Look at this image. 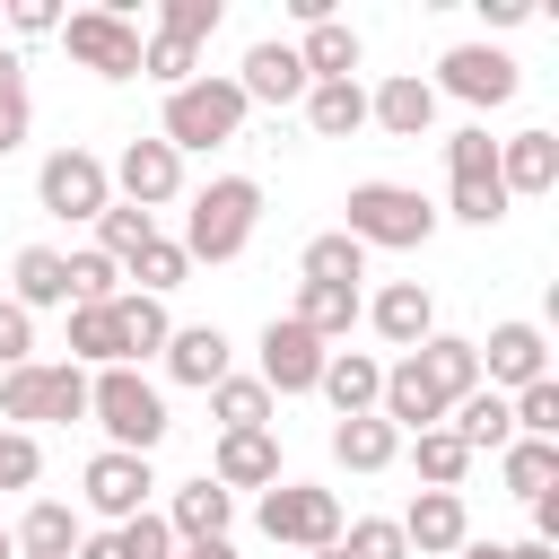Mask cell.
<instances>
[{
	"instance_id": "cell-1",
	"label": "cell",
	"mask_w": 559,
	"mask_h": 559,
	"mask_svg": "<svg viewBox=\"0 0 559 559\" xmlns=\"http://www.w3.org/2000/svg\"><path fill=\"white\" fill-rule=\"evenodd\" d=\"M253 227H262V183L253 175H210L201 192H192V210H183V262H236L245 245H253Z\"/></svg>"
},
{
	"instance_id": "cell-54",
	"label": "cell",
	"mask_w": 559,
	"mask_h": 559,
	"mask_svg": "<svg viewBox=\"0 0 559 559\" xmlns=\"http://www.w3.org/2000/svg\"><path fill=\"white\" fill-rule=\"evenodd\" d=\"M454 559H507V542H463Z\"/></svg>"
},
{
	"instance_id": "cell-25",
	"label": "cell",
	"mask_w": 559,
	"mask_h": 559,
	"mask_svg": "<svg viewBox=\"0 0 559 559\" xmlns=\"http://www.w3.org/2000/svg\"><path fill=\"white\" fill-rule=\"evenodd\" d=\"M306 131L314 140H358L367 131V87L358 79H314L306 87Z\"/></svg>"
},
{
	"instance_id": "cell-33",
	"label": "cell",
	"mask_w": 559,
	"mask_h": 559,
	"mask_svg": "<svg viewBox=\"0 0 559 559\" xmlns=\"http://www.w3.org/2000/svg\"><path fill=\"white\" fill-rule=\"evenodd\" d=\"M393 454H402V437H393L376 411H367V419H332V463H341V472H384Z\"/></svg>"
},
{
	"instance_id": "cell-43",
	"label": "cell",
	"mask_w": 559,
	"mask_h": 559,
	"mask_svg": "<svg viewBox=\"0 0 559 559\" xmlns=\"http://www.w3.org/2000/svg\"><path fill=\"white\" fill-rule=\"evenodd\" d=\"M507 419H515V437H550V445H559V376L507 393Z\"/></svg>"
},
{
	"instance_id": "cell-56",
	"label": "cell",
	"mask_w": 559,
	"mask_h": 559,
	"mask_svg": "<svg viewBox=\"0 0 559 559\" xmlns=\"http://www.w3.org/2000/svg\"><path fill=\"white\" fill-rule=\"evenodd\" d=\"M0 559H17V550H9V524H0Z\"/></svg>"
},
{
	"instance_id": "cell-30",
	"label": "cell",
	"mask_w": 559,
	"mask_h": 559,
	"mask_svg": "<svg viewBox=\"0 0 559 559\" xmlns=\"http://www.w3.org/2000/svg\"><path fill=\"white\" fill-rule=\"evenodd\" d=\"M114 323H122V367L157 358V349H166V332H175L166 297H140V288H122V297H114Z\"/></svg>"
},
{
	"instance_id": "cell-13",
	"label": "cell",
	"mask_w": 559,
	"mask_h": 559,
	"mask_svg": "<svg viewBox=\"0 0 559 559\" xmlns=\"http://www.w3.org/2000/svg\"><path fill=\"white\" fill-rule=\"evenodd\" d=\"M105 175H114V192H122L131 210H148V218L183 192V157H175L166 140H122V157H114Z\"/></svg>"
},
{
	"instance_id": "cell-44",
	"label": "cell",
	"mask_w": 559,
	"mask_h": 559,
	"mask_svg": "<svg viewBox=\"0 0 559 559\" xmlns=\"http://www.w3.org/2000/svg\"><path fill=\"white\" fill-rule=\"evenodd\" d=\"M341 559H411V542L393 515H358V524H341Z\"/></svg>"
},
{
	"instance_id": "cell-24",
	"label": "cell",
	"mask_w": 559,
	"mask_h": 559,
	"mask_svg": "<svg viewBox=\"0 0 559 559\" xmlns=\"http://www.w3.org/2000/svg\"><path fill=\"white\" fill-rule=\"evenodd\" d=\"M411 358H419V376H428V384L445 393V411H454L463 393H480V349H472L463 332H428V341H419Z\"/></svg>"
},
{
	"instance_id": "cell-38",
	"label": "cell",
	"mask_w": 559,
	"mask_h": 559,
	"mask_svg": "<svg viewBox=\"0 0 559 559\" xmlns=\"http://www.w3.org/2000/svg\"><path fill=\"white\" fill-rule=\"evenodd\" d=\"M122 280H140V297H166V288H183V280H192V262H183V245H175V236H148V245L122 262Z\"/></svg>"
},
{
	"instance_id": "cell-17",
	"label": "cell",
	"mask_w": 559,
	"mask_h": 559,
	"mask_svg": "<svg viewBox=\"0 0 559 559\" xmlns=\"http://www.w3.org/2000/svg\"><path fill=\"white\" fill-rule=\"evenodd\" d=\"M157 358H166V376H175V384H192V393H210L218 376H236V349H227V332H218V323H175Z\"/></svg>"
},
{
	"instance_id": "cell-12",
	"label": "cell",
	"mask_w": 559,
	"mask_h": 559,
	"mask_svg": "<svg viewBox=\"0 0 559 559\" xmlns=\"http://www.w3.org/2000/svg\"><path fill=\"white\" fill-rule=\"evenodd\" d=\"M480 349V384L489 393H524V384H542L550 376V341H542V323H489V341H472Z\"/></svg>"
},
{
	"instance_id": "cell-18",
	"label": "cell",
	"mask_w": 559,
	"mask_h": 559,
	"mask_svg": "<svg viewBox=\"0 0 559 559\" xmlns=\"http://www.w3.org/2000/svg\"><path fill=\"white\" fill-rule=\"evenodd\" d=\"M157 515H166L175 550H192V542H227V524H236V498H227V489H218V480L201 472V480H183V489H175V498H166Z\"/></svg>"
},
{
	"instance_id": "cell-15",
	"label": "cell",
	"mask_w": 559,
	"mask_h": 559,
	"mask_svg": "<svg viewBox=\"0 0 559 559\" xmlns=\"http://www.w3.org/2000/svg\"><path fill=\"white\" fill-rule=\"evenodd\" d=\"M306 61H297V44H280V35H262L253 52H245V70H236V96L245 105H306Z\"/></svg>"
},
{
	"instance_id": "cell-3",
	"label": "cell",
	"mask_w": 559,
	"mask_h": 559,
	"mask_svg": "<svg viewBox=\"0 0 559 559\" xmlns=\"http://www.w3.org/2000/svg\"><path fill=\"white\" fill-rule=\"evenodd\" d=\"M87 411H96V428H105V445L114 454H157L166 445V393L140 376V367H96L87 376Z\"/></svg>"
},
{
	"instance_id": "cell-31",
	"label": "cell",
	"mask_w": 559,
	"mask_h": 559,
	"mask_svg": "<svg viewBox=\"0 0 559 559\" xmlns=\"http://www.w3.org/2000/svg\"><path fill=\"white\" fill-rule=\"evenodd\" d=\"M445 428H454L472 454H507V437H515V419H507V393H489V384H480V393H463V402L445 411Z\"/></svg>"
},
{
	"instance_id": "cell-42",
	"label": "cell",
	"mask_w": 559,
	"mask_h": 559,
	"mask_svg": "<svg viewBox=\"0 0 559 559\" xmlns=\"http://www.w3.org/2000/svg\"><path fill=\"white\" fill-rule=\"evenodd\" d=\"M61 271H70V306H114L122 297V262H105L96 245L87 253H61Z\"/></svg>"
},
{
	"instance_id": "cell-39",
	"label": "cell",
	"mask_w": 559,
	"mask_h": 559,
	"mask_svg": "<svg viewBox=\"0 0 559 559\" xmlns=\"http://www.w3.org/2000/svg\"><path fill=\"white\" fill-rule=\"evenodd\" d=\"M26 131H35V96H26V61L0 44V157L9 148H26Z\"/></svg>"
},
{
	"instance_id": "cell-2",
	"label": "cell",
	"mask_w": 559,
	"mask_h": 559,
	"mask_svg": "<svg viewBox=\"0 0 559 559\" xmlns=\"http://www.w3.org/2000/svg\"><path fill=\"white\" fill-rule=\"evenodd\" d=\"M349 218H341V236L349 245H367V253H419L428 236H437V201L428 192H411V183H349V201H341Z\"/></svg>"
},
{
	"instance_id": "cell-32",
	"label": "cell",
	"mask_w": 559,
	"mask_h": 559,
	"mask_svg": "<svg viewBox=\"0 0 559 559\" xmlns=\"http://www.w3.org/2000/svg\"><path fill=\"white\" fill-rule=\"evenodd\" d=\"M297 271H306L314 288H358V280H367V245H349L341 227H323V236H306Z\"/></svg>"
},
{
	"instance_id": "cell-29",
	"label": "cell",
	"mask_w": 559,
	"mask_h": 559,
	"mask_svg": "<svg viewBox=\"0 0 559 559\" xmlns=\"http://www.w3.org/2000/svg\"><path fill=\"white\" fill-rule=\"evenodd\" d=\"M498 480H507V498H550L559 489V445L550 437H507V454H498Z\"/></svg>"
},
{
	"instance_id": "cell-20",
	"label": "cell",
	"mask_w": 559,
	"mask_h": 559,
	"mask_svg": "<svg viewBox=\"0 0 559 559\" xmlns=\"http://www.w3.org/2000/svg\"><path fill=\"white\" fill-rule=\"evenodd\" d=\"M210 480L236 498V489H271L280 480V437L271 428H236V437H218L210 445Z\"/></svg>"
},
{
	"instance_id": "cell-21",
	"label": "cell",
	"mask_w": 559,
	"mask_h": 559,
	"mask_svg": "<svg viewBox=\"0 0 559 559\" xmlns=\"http://www.w3.org/2000/svg\"><path fill=\"white\" fill-rule=\"evenodd\" d=\"M559 183V131H515V140H498V192L507 201H533V192H550Z\"/></svg>"
},
{
	"instance_id": "cell-53",
	"label": "cell",
	"mask_w": 559,
	"mask_h": 559,
	"mask_svg": "<svg viewBox=\"0 0 559 559\" xmlns=\"http://www.w3.org/2000/svg\"><path fill=\"white\" fill-rule=\"evenodd\" d=\"M507 559H559L550 542H507Z\"/></svg>"
},
{
	"instance_id": "cell-10",
	"label": "cell",
	"mask_w": 559,
	"mask_h": 559,
	"mask_svg": "<svg viewBox=\"0 0 559 559\" xmlns=\"http://www.w3.org/2000/svg\"><path fill=\"white\" fill-rule=\"evenodd\" d=\"M437 96H454V105H507L515 87H524V70H515V52H498V44H454L445 61H437V79H428Z\"/></svg>"
},
{
	"instance_id": "cell-34",
	"label": "cell",
	"mask_w": 559,
	"mask_h": 559,
	"mask_svg": "<svg viewBox=\"0 0 559 559\" xmlns=\"http://www.w3.org/2000/svg\"><path fill=\"white\" fill-rule=\"evenodd\" d=\"M411 463H419V480H428V489H463L480 454H472L454 428H419V437H411Z\"/></svg>"
},
{
	"instance_id": "cell-5",
	"label": "cell",
	"mask_w": 559,
	"mask_h": 559,
	"mask_svg": "<svg viewBox=\"0 0 559 559\" xmlns=\"http://www.w3.org/2000/svg\"><path fill=\"white\" fill-rule=\"evenodd\" d=\"M44 419H87V367L70 358H26L0 376V428H44Z\"/></svg>"
},
{
	"instance_id": "cell-7",
	"label": "cell",
	"mask_w": 559,
	"mask_h": 559,
	"mask_svg": "<svg viewBox=\"0 0 559 559\" xmlns=\"http://www.w3.org/2000/svg\"><path fill=\"white\" fill-rule=\"evenodd\" d=\"M61 44L96 79H140V26H131V9H70L61 17Z\"/></svg>"
},
{
	"instance_id": "cell-16",
	"label": "cell",
	"mask_w": 559,
	"mask_h": 559,
	"mask_svg": "<svg viewBox=\"0 0 559 559\" xmlns=\"http://www.w3.org/2000/svg\"><path fill=\"white\" fill-rule=\"evenodd\" d=\"M367 122H376L384 140H428V131H437V87H428L419 70H393V79L367 96Z\"/></svg>"
},
{
	"instance_id": "cell-14",
	"label": "cell",
	"mask_w": 559,
	"mask_h": 559,
	"mask_svg": "<svg viewBox=\"0 0 559 559\" xmlns=\"http://www.w3.org/2000/svg\"><path fill=\"white\" fill-rule=\"evenodd\" d=\"M393 524H402L411 559H454V550L472 542V507H463V489H419Z\"/></svg>"
},
{
	"instance_id": "cell-45",
	"label": "cell",
	"mask_w": 559,
	"mask_h": 559,
	"mask_svg": "<svg viewBox=\"0 0 559 559\" xmlns=\"http://www.w3.org/2000/svg\"><path fill=\"white\" fill-rule=\"evenodd\" d=\"M105 533H114V559H175V533H166L157 507L131 515V524H105Z\"/></svg>"
},
{
	"instance_id": "cell-46",
	"label": "cell",
	"mask_w": 559,
	"mask_h": 559,
	"mask_svg": "<svg viewBox=\"0 0 559 559\" xmlns=\"http://www.w3.org/2000/svg\"><path fill=\"white\" fill-rule=\"evenodd\" d=\"M437 218H463V227H498L507 218V192L498 183H445V210Z\"/></svg>"
},
{
	"instance_id": "cell-37",
	"label": "cell",
	"mask_w": 559,
	"mask_h": 559,
	"mask_svg": "<svg viewBox=\"0 0 559 559\" xmlns=\"http://www.w3.org/2000/svg\"><path fill=\"white\" fill-rule=\"evenodd\" d=\"M445 183H498V140H489V122L445 131Z\"/></svg>"
},
{
	"instance_id": "cell-8",
	"label": "cell",
	"mask_w": 559,
	"mask_h": 559,
	"mask_svg": "<svg viewBox=\"0 0 559 559\" xmlns=\"http://www.w3.org/2000/svg\"><path fill=\"white\" fill-rule=\"evenodd\" d=\"M35 201H44V218H96L114 201V175H105L96 148H52L35 166Z\"/></svg>"
},
{
	"instance_id": "cell-9",
	"label": "cell",
	"mask_w": 559,
	"mask_h": 559,
	"mask_svg": "<svg viewBox=\"0 0 559 559\" xmlns=\"http://www.w3.org/2000/svg\"><path fill=\"white\" fill-rule=\"evenodd\" d=\"M323 358H332V349H323L306 323H288V314H271V323H262V341H253V376H262V393H271V402H288V393H314Z\"/></svg>"
},
{
	"instance_id": "cell-48",
	"label": "cell",
	"mask_w": 559,
	"mask_h": 559,
	"mask_svg": "<svg viewBox=\"0 0 559 559\" xmlns=\"http://www.w3.org/2000/svg\"><path fill=\"white\" fill-rule=\"evenodd\" d=\"M44 480V445L26 428H0V489H35Z\"/></svg>"
},
{
	"instance_id": "cell-49",
	"label": "cell",
	"mask_w": 559,
	"mask_h": 559,
	"mask_svg": "<svg viewBox=\"0 0 559 559\" xmlns=\"http://www.w3.org/2000/svg\"><path fill=\"white\" fill-rule=\"evenodd\" d=\"M26 358H35V314L0 297V376H9V367H26Z\"/></svg>"
},
{
	"instance_id": "cell-35",
	"label": "cell",
	"mask_w": 559,
	"mask_h": 559,
	"mask_svg": "<svg viewBox=\"0 0 559 559\" xmlns=\"http://www.w3.org/2000/svg\"><path fill=\"white\" fill-rule=\"evenodd\" d=\"M70 367H122V323H114V306H70Z\"/></svg>"
},
{
	"instance_id": "cell-52",
	"label": "cell",
	"mask_w": 559,
	"mask_h": 559,
	"mask_svg": "<svg viewBox=\"0 0 559 559\" xmlns=\"http://www.w3.org/2000/svg\"><path fill=\"white\" fill-rule=\"evenodd\" d=\"M175 559H236V542H192V550H175Z\"/></svg>"
},
{
	"instance_id": "cell-50",
	"label": "cell",
	"mask_w": 559,
	"mask_h": 559,
	"mask_svg": "<svg viewBox=\"0 0 559 559\" xmlns=\"http://www.w3.org/2000/svg\"><path fill=\"white\" fill-rule=\"evenodd\" d=\"M9 26L17 35H61V9L52 0H9Z\"/></svg>"
},
{
	"instance_id": "cell-6",
	"label": "cell",
	"mask_w": 559,
	"mask_h": 559,
	"mask_svg": "<svg viewBox=\"0 0 559 559\" xmlns=\"http://www.w3.org/2000/svg\"><path fill=\"white\" fill-rule=\"evenodd\" d=\"M253 524H262V542H280V550H332L349 515H341V498L314 489V480H271L262 507H253Z\"/></svg>"
},
{
	"instance_id": "cell-36",
	"label": "cell",
	"mask_w": 559,
	"mask_h": 559,
	"mask_svg": "<svg viewBox=\"0 0 559 559\" xmlns=\"http://www.w3.org/2000/svg\"><path fill=\"white\" fill-rule=\"evenodd\" d=\"M210 419H218V437H236V428H271V393H262V376H218V384H210Z\"/></svg>"
},
{
	"instance_id": "cell-41",
	"label": "cell",
	"mask_w": 559,
	"mask_h": 559,
	"mask_svg": "<svg viewBox=\"0 0 559 559\" xmlns=\"http://www.w3.org/2000/svg\"><path fill=\"white\" fill-rule=\"evenodd\" d=\"M148 236H157L148 210H131V201H105V210H96V253H105V262H131Z\"/></svg>"
},
{
	"instance_id": "cell-22",
	"label": "cell",
	"mask_w": 559,
	"mask_h": 559,
	"mask_svg": "<svg viewBox=\"0 0 559 559\" xmlns=\"http://www.w3.org/2000/svg\"><path fill=\"white\" fill-rule=\"evenodd\" d=\"M314 393H323L341 419H367V411H376V393H384V358H367V349H332V358H323V376H314Z\"/></svg>"
},
{
	"instance_id": "cell-23",
	"label": "cell",
	"mask_w": 559,
	"mask_h": 559,
	"mask_svg": "<svg viewBox=\"0 0 559 559\" xmlns=\"http://www.w3.org/2000/svg\"><path fill=\"white\" fill-rule=\"evenodd\" d=\"M79 533H87V524H79V507L35 498V507L9 524V550H17V559H70V550H79Z\"/></svg>"
},
{
	"instance_id": "cell-51",
	"label": "cell",
	"mask_w": 559,
	"mask_h": 559,
	"mask_svg": "<svg viewBox=\"0 0 559 559\" xmlns=\"http://www.w3.org/2000/svg\"><path fill=\"white\" fill-rule=\"evenodd\" d=\"M480 17H489V26H524V17H533V0H480Z\"/></svg>"
},
{
	"instance_id": "cell-4",
	"label": "cell",
	"mask_w": 559,
	"mask_h": 559,
	"mask_svg": "<svg viewBox=\"0 0 559 559\" xmlns=\"http://www.w3.org/2000/svg\"><path fill=\"white\" fill-rule=\"evenodd\" d=\"M245 96H236V79H218V70H201V79H183L175 96H166V114H157V140L183 157V148H227L236 131H245Z\"/></svg>"
},
{
	"instance_id": "cell-19",
	"label": "cell",
	"mask_w": 559,
	"mask_h": 559,
	"mask_svg": "<svg viewBox=\"0 0 559 559\" xmlns=\"http://www.w3.org/2000/svg\"><path fill=\"white\" fill-rule=\"evenodd\" d=\"M367 323H376V341H393V349H419V341L437 332V297H428L419 280H384V288L367 297Z\"/></svg>"
},
{
	"instance_id": "cell-26",
	"label": "cell",
	"mask_w": 559,
	"mask_h": 559,
	"mask_svg": "<svg viewBox=\"0 0 559 559\" xmlns=\"http://www.w3.org/2000/svg\"><path fill=\"white\" fill-rule=\"evenodd\" d=\"M9 306H26V314L70 306V271H61L52 245H17V262H9Z\"/></svg>"
},
{
	"instance_id": "cell-40",
	"label": "cell",
	"mask_w": 559,
	"mask_h": 559,
	"mask_svg": "<svg viewBox=\"0 0 559 559\" xmlns=\"http://www.w3.org/2000/svg\"><path fill=\"white\" fill-rule=\"evenodd\" d=\"M140 79H157V87L175 96L183 79H201V44H183V35H140Z\"/></svg>"
},
{
	"instance_id": "cell-47",
	"label": "cell",
	"mask_w": 559,
	"mask_h": 559,
	"mask_svg": "<svg viewBox=\"0 0 559 559\" xmlns=\"http://www.w3.org/2000/svg\"><path fill=\"white\" fill-rule=\"evenodd\" d=\"M218 17H227L218 0H166V9H157V35H183V44H210V35H218Z\"/></svg>"
},
{
	"instance_id": "cell-11",
	"label": "cell",
	"mask_w": 559,
	"mask_h": 559,
	"mask_svg": "<svg viewBox=\"0 0 559 559\" xmlns=\"http://www.w3.org/2000/svg\"><path fill=\"white\" fill-rule=\"evenodd\" d=\"M79 498H87V515H105V524H131V515H148V498H157V472H148V454H87V472H79Z\"/></svg>"
},
{
	"instance_id": "cell-55",
	"label": "cell",
	"mask_w": 559,
	"mask_h": 559,
	"mask_svg": "<svg viewBox=\"0 0 559 559\" xmlns=\"http://www.w3.org/2000/svg\"><path fill=\"white\" fill-rule=\"evenodd\" d=\"M306 559H341V542H332V550H306Z\"/></svg>"
},
{
	"instance_id": "cell-28",
	"label": "cell",
	"mask_w": 559,
	"mask_h": 559,
	"mask_svg": "<svg viewBox=\"0 0 559 559\" xmlns=\"http://www.w3.org/2000/svg\"><path fill=\"white\" fill-rule=\"evenodd\" d=\"M358 314H367V297H358V288H314V280H297L288 323H306L323 349H332V341H349V323H358Z\"/></svg>"
},
{
	"instance_id": "cell-27",
	"label": "cell",
	"mask_w": 559,
	"mask_h": 559,
	"mask_svg": "<svg viewBox=\"0 0 559 559\" xmlns=\"http://www.w3.org/2000/svg\"><path fill=\"white\" fill-rule=\"evenodd\" d=\"M297 61H306V79H358L367 44H358V26H349V17H314V26H306V44H297Z\"/></svg>"
}]
</instances>
